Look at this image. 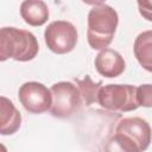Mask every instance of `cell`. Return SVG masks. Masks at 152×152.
Wrapping results in <instances>:
<instances>
[{
	"instance_id": "6da1fadb",
	"label": "cell",
	"mask_w": 152,
	"mask_h": 152,
	"mask_svg": "<svg viewBox=\"0 0 152 152\" xmlns=\"http://www.w3.org/2000/svg\"><path fill=\"white\" fill-rule=\"evenodd\" d=\"M39 50L36 36L13 26L0 28V62L13 58L18 62L32 61Z\"/></svg>"
},
{
	"instance_id": "7a4b0ae2",
	"label": "cell",
	"mask_w": 152,
	"mask_h": 152,
	"mask_svg": "<svg viewBox=\"0 0 152 152\" xmlns=\"http://www.w3.org/2000/svg\"><path fill=\"white\" fill-rule=\"evenodd\" d=\"M119 24L118 12L109 5L93 6L88 13V44L94 50L108 48L112 43Z\"/></svg>"
},
{
	"instance_id": "3957f363",
	"label": "cell",
	"mask_w": 152,
	"mask_h": 152,
	"mask_svg": "<svg viewBox=\"0 0 152 152\" xmlns=\"http://www.w3.org/2000/svg\"><path fill=\"white\" fill-rule=\"evenodd\" d=\"M113 141L127 152L145 151L151 142V126L139 116L124 118L115 126Z\"/></svg>"
},
{
	"instance_id": "277c9868",
	"label": "cell",
	"mask_w": 152,
	"mask_h": 152,
	"mask_svg": "<svg viewBox=\"0 0 152 152\" xmlns=\"http://www.w3.org/2000/svg\"><path fill=\"white\" fill-rule=\"evenodd\" d=\"M96 102L104 109L114 113H126L135 110L139 104L137 101V87L132 84H106L101 86Z\"/></svg>"
},
{
	"instance_id": "5b68a950",
	"label": "cell",
	"mask_w": 152,
	"mask_h": 152,
	"mask_svg": "<svg viewBox=\"0 0 152 152\" xmlns=\"http://www.w3.org/2000/svg\"><path fill=\"white\" fill-rule=\"evenodd\" d=\"M52 102L49 112L52 116L58 119H68L76 114L82 104L83 100L81 93L72 82L61 81L51 86L50 88Z\"/></svg>"
},
{
	"instance_id": "8992f818",
	"label": "cell",
	"mask_w": 152,
	"mask_h": 152,
	"mask_svg": "<svg viewBox=\"0 0 152 152\" xmlns=\"http://www.w3.org/2000/svg\"><path fill=\"white\" fill-rule=\"evenodd\" d=\"M45 44L50 51L57 55L71 52L77 44V30L66 20H55L44 31Z\"/></svg>"
},
{
	"instance_id": "52a82bcc",
	"label": "cell",
	"mask_w": 152,
	"mask_h": 152,
	"mask_svg": "<svg viewBox=\"0 0 152 152\" xmlns=\"http://www.w3.org/2000/svg\"><path fill=\"white\" fill-rule=\"evenodd\" d=\"M18 97L25 110L32 114H42L50 109L52 96L50 89L40 82L30 81L20 86Z\"/></svg>"
},
{
	"instance_id": "ba28073f",
	"label": "cell",
	"mask_w": 152,
	"mask_h": 152,
	"mask_svg": "<svg viewBox=\"0 0 152 152\" xmlns=\"http://www.w3.org/2000/svg\"><path fill=\"white\" fill-rule=\"evenodd\" d=\"M94 64L96 71L107 78H114L120 76L125 71L126 66L124 57L118 51L108 48L102 49L96 55Z\"/></svg>"
},
{
	"instance_id": "9c48e42d",
	"label": "cell",
	"mask_w": 152,
	"mask_h": 152,
	"mask_svg": "<svg viewBox=\"0 0 152 152\" xmlns=\"http://www.w3.org/2000/svg\"><path fill=\"white\" fill-rule=\"evenodd\" d=\"M21 125V114L14 103L5 96H0V135L14 134Z\"/></svg>"
},
{
	"instance_id": "30bf717a",
	"label": "cell",
	"mask_w": 152,
	"mask_h": 152,
	"mask_svg": "<svg viewBox=\"0 0 152 152\" xmlns=\"http://www.w3.org/2000/svg\"><path fill=\"white\" fill-rule=\"evenodd\" d=\"M19 11L24 21L31 26H42L49 19V7L44 0H24Z\"/></svg>"
},
{
	"instance_id": "8fae6325",
	"label": "cell",
	"mask_w": 152,
	"mask_h": 152,
	"mask_svg": "<svg viewBox=\"0 0 152 152\" xmlns=\"http://www.w3.org/2000/svg\"><path fill=\"white\" fill-rule=\"evenodd\" d=\"M133 52L139 64L147 70H152V31L147 30L138 34L133 44Z\"/></svg>"
},
{
	"instance_id": "7c38bea8",
	"label": "cell",
	"mask_w": 152,
	"mask_h": 152,
	"mask_svg": "<svg viewBox=\"0 0 152 152\" xmlns=\"http://www.w3.org/2000/svg\"><path fill=\"white\" fill-rule=\"evenodd\" d=\"M77 88L81 93L83 103L86 106H90L91 103L96 102V96L100 87L102 86V82H94L89 75H86L83 78H76L75 80Z\"/></svg>"
},
{
	"instance_id": "4fadbf2b",
	"label": "cell",
	"mask_w": 152,
	"mask_h": 152,
	"mask_svg": "<svg viewBox=\"0 0 152 152\" xmlns=\"http://www.w3.org/2000/svg\"><path fill=\"white\" fill-rule=\"evenodd\" d=\"M137 101L139 107L142 106L150 108L152 106V86L150 83L137 87Z\"/></svg>"
},
{
	"instance_id": "5bb4252c",
	"label": "cell",
	"mask_w": 152,
	"mask_h": 152,
	"mask_svg": "<svg viewBox=\"0 0 152 152\" xmlns=\"http://www.w3.org/2000/svg\"><path fill=\"white\" fill-rule=\"evenodd\" d=\"M137 4H138L140 14L147 21H151L152 20V2H151V0H137Z\"/></svg>"
},
{
	"instance_id": "9a60e30c",
	"label": "cell",
	"mask_w": 152,
	"mask_h": 152,
	"mask_svg": "<svg viewBox=\"0 0 152 152\" xmlns=\"http://www.w3.org/2000/svg\"><path fill=\"white\" fill-rule=\"evenodd\" d=\"M82 1L87 5H90V6H97V5L103 4L106 0H82Z\"/></svg>"
},
{
	"instance_id": "2e32d148",
	"label": "cell",
	"mask_w": 152,
	"mask_h": 152,
	"mask_svg": "<svg viewBox=\"0 0 152 152\" xmlns=\"http://www.w3.org/2000/svg\"><path fill=\"white\" fill-rule=\"evenodd\" d=\"M0 151H4V152H6V151H7L6 146H4V145H1V144H0Z\"/></svg>"
}]
</instances>
